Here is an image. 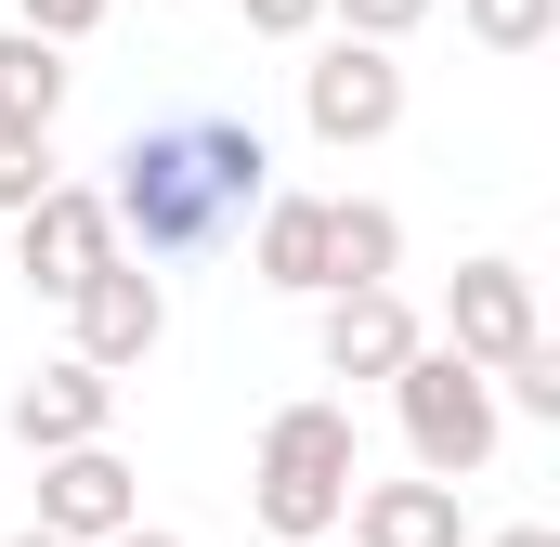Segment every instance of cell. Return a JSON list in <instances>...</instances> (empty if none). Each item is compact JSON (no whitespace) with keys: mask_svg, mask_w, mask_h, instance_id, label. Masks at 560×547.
<instances>
[{"mask_svg":"<svg viewBox=\"0 0 560 547\" xmlns=\"http://www.w3.org/2000/svg\"><path fill=\"white\" fill-rule=\"evenodd\" d=\"M105 222H118V261H196V248H222L261 196H275V143L261 118H156L105 156Z\"/></svg>","mask_w":560,"mask_h":547,"instance_id":"cell-1","label":"cell"},{"mask_svg":"<svg viewBox=\"0 0 560 547\" xmlns=\"http://www.w3.org/2000/svg\"><path fill=\"white\" fill-rule=\"evenodd\" d=\"M365 482V443H352V405H275L261 417V456H248V509L275 547H339V509Z\"/></svg>","mask_w":560,"mask_h":547,"instance_id":"cell-2","label":"cell"},{"mask_svg":"<svg viewBox=\"0 0 560 547\" xmlns=\"http://www.w3.org/2000/svg\"><path fill=\"white\" fill-rule=\"evenodd\" d=\"M392 417H405L418 482H482V456L509 443V417H495V392H482V365H456L443 339H418V365L392 379Z\"/></svg>","mask_w":560,"mask_h":547,"instance_id":"cell-3","label":"cell"},{"mask_svg":"<svg viewBox=\"0 0 560 547\" xmlns=\"http://www.w3.org/2000/svg\"><path fill=\"white\" fill-rule=\"evenodd\" d=\"M300 118H313V143H392L405 131V66L392 53H365V39H326L313 66H300Z\"/></svg>","mask_w":560,"mask_h":547,"instance_id":"cell-4","label":"cell"},{"mask_svg":"<svg viewBox=\"0 0 560 547\" xmlns=\"http://www.w3.org/2000/svg\"><path fill=\"white\" fill-rule=\"evenodd\" d=\"M105 261H118V222H105L92 183H52V196L13 222V274H26V300H79Z\"/></svg>","mask_w":560,"mask_h":547,"instance_id":"cell-5","label":"cell"},{"mask_svg":"<svg viewBox=\"0 0 560 547\" xmlns=\"http://www.w3.org/2000/svg\"><path fill=\"white\" fill-rule=\"evenodd\" d=\"M548 326H535V274L522 261H456V287H443V352L456 365H509V352H535Z\"/></svg>","mask_w":560,"mask_h":547,"instance_id":"cell-6","label":"cell"},{"mask_svg":"<svg viewBox=\"0 0 560 547\" xmlns=\"http://www.w3.org/2000/svg\"><path fill=\"white\" fill-rule=\"evenodd\" d=\"M131 522H143V482H131V456H118V443L39 456V535H66V547H105V535H131Z\"/></svg>","mask_w":560,"mask_h":547,"instance_id":"cell-7","label":"cell"},{"mask_svg":"<svg viewBox=\"0 0 560 547\" xmlns=\"http://www.w3.org/2000/svg\"><path fill=\"white\" fill-rule=\"evenodd\" d=\"M418 313H405V287H339V300H326V313H313V352H326V379H378V392H392V379H405V365H418Z\"/></svg>","mask_w":560,"mask_h":547,"instance_id":"cell-8","label":"cell"},{"mask_svg":"<svg viewBox=\"0 0 560 547\" xmlns=\"http://www.w3.org/2000/svg\"><path fill=\"white\" fill-rule=\"evenodd\" d=\"M66 313H79V365H105V379H118V365H143V352L170 339V287H156L143 261H105Z\"/></svg>","mask_w":560,"mask_h":547,"instance_id":"cell-9","label":"cell"},{"mask_svg":"<svg viewBox=\"0 0 560 547\" xmlns=\"http://www.w3.org/2000/svg\"><path fill=\"white\" fill-rule=\"evenodd\" d=\"M105 430H118V379L79 365V352L13 392V443H26V456H79V443H105Z\"/></svg>","mask_w":560,"mask_h":547,"instance_id":"cell-10","label":"cell"},{"mask_svg":"<svg viewBox=\"0 0 560 547\" xmlns=\"http://www.w3.org/2000/svg\"><path fill=\"white\" fill-rule=\"evenodd\" d=\"M248 274L261 287H287V300H326V196H261L248 209Z\"/></svg>","mask_w":560,"mask_h":547,"instance_id":"cell-11","label":"cell"},{"mask_svg":"<svg viewBox=\"0 0 560 547\" xmlns=\"http://www.w3.org/2000/svg\"><path fill=\"white\" fill-rule=\"evenodd\" d=\"M339 535L352 547H469V522H456V482H352Z\"/></svg>","mask_w":560,"mask_h":547,"instance_id":"cell-12","label":"cell"},{"mask_svg":"<svg viewBox=\"0 0 560 547\" xmlns=\"http://www.w3.org/2000/svg\"><path fill=\"white\" fill-rule=\"evenodd\" d=\"M392 274H405V209L326 196V300H339V287H392Z\"/></svg>","mask_w":560,"mask_h":547,"instance_id":"cell-13","label":"cell"},{"mask_svg":"<svg viewBox=\"0 0 560 547\" xmlns=\"http://www.w3.org/2000/svg\"><path fill=\"white\" fill-rule=\"evenodd\" d=\"M52 118H66V53L26 39V26H0V131H39V143H52Z\"/></svg>","mask_w":560,"mask_h":547,"instance_id":"cell-14","label":"cell"},{"mask_svg":"<svg viewBox=\"0 0 560 547\" xmlns=\"http://www.w3.org/2000/svg\"><path fill=\"white\" fill-rule=\"evenodd\" d=\"M456 13H469L482 53H548L560 39V0H456Z\"/></svg>","mask_w":560,"mask_h":547,"instance_id":"cell-15","label":"cell"},{"mask_svg":"<svg viewBox=\"0 0 560 547\" xmlns=\"http://www.w3.org/2000/svg\"><path fill=\"white\" fill-rule=\"evenodd\" d=\"M482 392H495V417H535V430H548V417H560V352H548V339H535V352H509Z\"/></svg>","mask_w":560,"mask_h":547,"instance_id":"cell-16","label":"cell"},{"mask_svg":"<svg viewBox=\"0 0 560 547\" xmlns=\"http://www.w3.org/2000/svg\"><path fill=\"white\" fill-rule=\"evenodd\" d=\"M326 26H339V39H365V53H405V39L430 26V0H326Z\"/></svg>","mask_w":560,"mask_h":547,"instance_id":"cell-17","label":"cell"},{"mask_svg":"<svg viewBox=\"0 0 560 547\" xmlns=\"http://www.w3.org/2000/svg\"><path fill=\"white\" fill-rule=\"evenodd\" d=\"M39 196H52V143H39V131H0V209L26 222Z\"/></svg>","mask_w":560,"mask_h":547,"instance_id":"cell-18","label":"cell"},{"mask_svg":"<svg viewBox=\"0 0 560 547\" xmlns=\"http://www.w3.org/2000/svg\"><path fill=\"white\" fill-rule=\"evenodd\" d=\"M13 26H26V39H52V53H79V39L105 26V0H13Z\"/></svg>","mask_w":560,"mask_h":547,"instance_id":"cell-19","label":"cell"},{"mask_svg":"<svg viewBox=\"0 0 560 547\" xmlns=\"http://www.w3.org/2000/svg\"><path fill=\"white\" fill-rule=\"evenodd\" d=\"M235 13H248V39H313L326 26V0H235Z\"/></svg>","mask_w":560,"mask_h":547,"instance_id":"cell-20","label":"cell"},{"mask_svg":"<svg viewBox=\"0 0 560 547\" xmlns=\"http://www.w3.org/2000/svg\"><path fill=\"white\" fill-rule=\"evenodd\" d=\"M482 547H560V535H548V522H509V535H482Z\"/></svg>","mask_w":560,"mask_h":547,"instance_id":"cell-21","label":"cell"},{"mask_svg":"<svg viewBox=\"0 0 560 547\" xmlns=\"http://www.w3.org/2000/svg\"><path fill=\"white\" fill-rule=\"evenodd\" d=\"M105 547H183V535H156V522H131V535H105Z\"/></svg>","mask_w":560,"mask_h":547,"instance_id":"cell-22","label":"cell"},{"mask_svg":"<svg viewBox=\"0 0 560 547\" xmlns=\"http://www.w3.org/2000/svg\"><path fill=\"white\" fill-rule=\"evenodd\" d=\"M0 547H66V535H39V522H26V535H0Z\"/></svg>","mask_w":560,"mask_h":547,"instance_id":"cell-23","label":"cell"}]
</instances>
